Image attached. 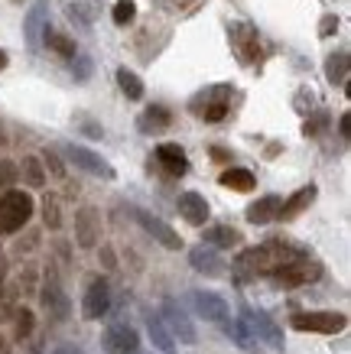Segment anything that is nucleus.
<instances>
[{"mask_svg":"<svg viewBox=\"0 0 351 354\" xmlns=\"http://www.w3.org/2000/svg\"><path fill=\"white\" fill-rule=\"evenodd\" d=\"M156 160H160V166L166 172H172V176H186V169H189L186 150H182L179 143H160V147H156Z\"/></svg>","mask_w":351,"mask_h":354,"instance_id":"nucleus-11","label":"nucleus"},{"mask_svg":"<svg viewBox=\"0 0 351 354\" xmlns=\"http://www.w3.org/2000/svg\"><path fill=\"white\" fill-rule=\"evenodd\" d=\"M107 354H134L140 348V335L130 325H111L105 335Z\"/></svg>","mask_w":351,"mask_h":354,"instance_id":"nucleus-6","label":"nucleus"},{"mask_svg":"<svg viewBox=\"0 0 351 354\" xmlns=\"http://www.w3.org/2000/svg\"><path fill=\"white\" fill-rule=\"evenodd\" d=\"M46 162H49V169H53V176H59V179H62V176H65V166L59 162V156H55L53 150H46Z\"/></svg>","mask_w":351,"mask_h":354,"instance_id":"nucleus-36","label":"nucleus"},{"mask_svg":"<svg viewBox=\"0 0 351 354\" xmlns=\"http://www.w3.org/2000/svg\"><path fill=\"white\" fill-rule=\"evenodd\" d=\"M170 111L166 108H147V114L137 120V127L143 130V133H156V130H166L170 127Z\"/></svg>","mask_w":351,"mask_h":354,"instance_id":"nucleus-22","label":"nucleus"},{"mask_svg":"<svg viewBox=\"0 0 351 354\" xmlns=\"http://www.w3.org/2000/svg\"><path fill=\"white\" fill-rule=\"evenodd\" d=\"M137 221H140L143 227H147V234H153L163 247H170V250H179V247H182V237L176 234V231H172V227L166 225V221L153 218L150 212H137Z\"/></svg>","mask_w":351,"mask_h":354,"instance_id":"nucleus-10","label":"nucleus"},{"mask_svg":"<svg viewBox=\"0 0 351 354\" xmlns=\"http://www.w3.org/2000/svg\"><path fill=\"white\" fill-rule=\"evenodd\" d=\"M179 215L189 225H205L208 221V202L199 192H182L179 195Z\"/></svg>","mask_w":351,"mask_h":354,"instance_id":"nucleus-12","label":"nucleus"},{"mask_svg":"<svg viewBox=\"0 0 351 354\" xmlns=\"http://www.w3.org/2000/svg\"><path fill=\"white\" fill-rule=\"evenodd\" d=\"M345 325H348V319L341 312H299V315H293V328H299V332L335 335Z\"/></svg>","mask_w":351,"mask_h":354,"instance_id":"nucleus-3","label":"nucleus"},{"mask_svg":"<svg viewBox=\"0 0 351 354\" xmlns=\"http://www.w3.org/2000/svg\"><path fill=\"white\" fill-rule=\"evenodd\" d=\"M75 237L82 247H95L98 237H101V218H98L95 208H82L75 215Z\"/></svg>","mask_w":351,"mask_h":354,"instance_id":"nucleus-9","label":"nucleus"},{"mask_svg":"<svg viewBox=\"0 0 351 354\" xmlns=\"http://www.w3.org/2000/svg\"><path fill=\"white\" fill-rule=\"evenodd\" d=\"M316 202V185H306V189H299L289 202H280V215L277 218H296L303 208H309V205Z\"/></svg>","mask_w":351,"mask_h":354,"instance_id":"nucleus-17","label":"nucleus"},{"mask_svg":"<svg viewBox=\"0 0 351 354\" xmlns=\"http://www.w3.org/2000/svg\"><path fill=\"white\" fill-rule=\"evenodd\" d=\"M205 244H215V247H234L241 244V234L228 225H218V227H208L205 231Z\"/></svg>","mask_w":351,"mask_h":354,"instance_id":"nucleus-24","label":"nucleus"},{"mask_svg":"<svg viewBox=\"0 0 351 354\" xmlns=\"http://www.w3.org/2000/svg\"><path fill=\"white\" fill-rule=\"evenodd\" d=\"M111 309V290H107L105 279H95L85 292V302H82V312L85 319H101L105 312Z\"/></svg>","mask_w":351,"mask_h":354,"instance_id":"nucleus-8","label":"nucleus"},{"mask_svg":"<svg viewBox=\"0 0 351 354\" xmlns=\"http://www.w3.org/2000/svg\"><path fill=\"white\" fill-rule=\"evenodd\" d=\"M43 306L53 312L55 319H65V315H69V299L62 296L59 283H49V286L43 290Z\"/></svg>","mask_w":351,"mask_h":354,"instance_id":"nucleus-23","label":"nucleus"},{"mask_svg":"<svg viewBox=\"0 0 351 354\" xmlns=\"http://www.w3.org/2000/svg\"><path fill=\"white\" fill-rule=\"evenodd\" d=\"M325 75H329V82H345L348 78V53H335L325 62Z\"/></svg>","mask_w":351,"mask_h":354,"instance_id":"nucleus-28","label":"nucleus"},{"mask_svg":"<svg viewBox=\"0 0 351 354\" xmlns=\"http://www.w3.org/2000/svg\"><path fill=\"white\" fill-rule=\"evenodd\" d=\"M231 39L237 43V49H241V55H244V62L247 59H254L260 49H257V36L251 26H244V23H234L231 26Z\"/></svg>","mask_w":351,"mask_h":354,"instance_id":"nucleus-21","label":"nucleus"},{"mask_svg":"<svg viewBox=\"0 0 351 354\" xmlns=\"http://www.w3.org/2000/svg\"><path fill=\"white\" fill-rule=\"evenodd\" d=\"M88 72H91V62H88V59H78V78H88Z\"/></svg>","mask_w":351,"mask_h":354,"instance_id":"nucleus-38","label":"nucleus"},{"mask_svg":"<svg viewBox=\"0 0 351 354\" xmlns=\"http://www.w3.org/2000/svg\"><path fill=\"white\" fill-rule=\"evenodd\" d=\"M273 277H277V283H283V286H306V283L322 277V267L319 263H309V260H296V263L277 270Z\"/></svg>","mask_w":351,"mask_h":354,"instance_id":"nucleus-5","label":"nucleus"},{"mask_svg":"<svg viewBox=\"0 0 351 354\" xmlns=\"http://www.w3.org/2000/svg\"><path fill=\"white\" fill-rule=\"evenodd\" d=\"M117 85H120V91L130 97V101H137V97H143V82H140L130 68H117Z\"/></svg>","mask_w":351,"mask_h":354,"instance_id":"nucleus-27","label":"nucleus"},{"mask_svg":"<svg viewBox=\"0 0 351 354\" xmlns=\"http://www.w3.org/2000/svg\"><path fill=\"white\" fill-rule=\"evenodd\" d=\"M43 39H46V46H49L53 53L65 55V59H75V43H72V39H69V36H62V32H55L53 26H46Z\"/></svg>","mask_w":351,"mask_h":354,"instance_id":"nucleus-26","label":"nucleus"},{"mask_svg":"<svg viewBox=\"0 0 351 354\" xmlns=\"http://www.w3.org/2000/svg\"><path fill=\"white\" fill-rule=\"evenodd\" d=\"M228 97H231V85H215L192 101V111L205 120H222L228 114Z\"/></svg>","mask_w":351,"mask_h":354,"instance_id":"nucleus-4","label":"nucleus"},{"mask_svg":"<svg viewBox=\"0 0 351 354\" xmlns=\"http://www.w3.org/2000/svg\"><path fill=\"white\" fill-rule=\"evenodd\" d=\"M277 215H280L277 195H264V198H257V202L247 208V221H251V225H267V221H273Z\"/></svg>","mask_w":351,"mask_h":354,"instance_id":"nucleus-15","label":"nucleus"},{"mask_svg":"<svg viewBox=\"0 0 351 354\" xmlns=\"http://www.w3.org/2000/svg\"><path fill=\"white\" fill-rule=\"evenodd\" d=\"M0 283H3V257H0Z\"/></svg>","mask_w":351,"mask_h":354,"instance_id":"nucleus-42","label":"nucleus"},{"mask_svg":"<svg viewBox=\"0 0 351 354\" xmlns=\"http://www.w3.org/2000/svg\"><path fill=\"white\" fill-rule=\"evenodd\" d=\"M335 30H339V17H335V13H325L319 23V36H332Z\"/></svg>","mask_w":351,"mask_h":354,"instance_id":"nucleus-35","label":"nucleus"},{"mask_svg":"<svg viewBox=\"0 0 351 354\" xmlns=\"http://www.w3.org/2000/svg\"><path fill=\"white\" fill-rule=\"evenodd\" d=\"M189 260H192V267L199 270V273H208V277H218L222 273V260H218V254L215 250H208V247H195L189 254Z\"/></svg>","mask_w":351,"mask_h":354,"instance_id":"nucleus-18","label":"nucleus"},{"mask_svg":"<svg viewBox=\"0 0 351 354\" xmlns=\"http://www.w3.org/2000/svg\"><path fill=\"white\" fill-rule=\"evenodd\" d=\"M53 354H82L78 348H72V344H62V348H55Z\"/></svg>","mask_w":351,"mask_h":354,"instance_id":"nucleus-40","label":"nucleus"},{"mask_svg":"<svg viewBox=\"0 0 351 354\" xmlns=\"http://www.w3.org/2000/svg\"><path fill=\"white\" fill-rule=\"evenodd\" d=\"M46 10H49V0H39L30 10V17H26V39H30V46H39V32H46V26H49Z\"/></svg>","mask_w":351,"mask_h":354,"instance_id":"nucleus-16","label":"nucleus"},{"mask_svg":"<svg viewBox=\"0 0 351 354\" xmlns=\"http://www.w3.org/2000/svg\"><path fill=\"white\" fill-rule=\"evenodd\" d=\"M134 17H137V3H134V0H117L114 3V23L117 26H127Z\"/></svg>","mask_w":351,"mask_h":354,"instance_id":"nucleus-30","label":"nucleus"},{"mask_svg":"<svg viewBox=\"0 0 351 354\" xmlns=\"http://www.w3.org/2000/svg\"><path fill=\"white\" fill-rule=\"evenodd\" d=\"M3 65H7V53H3V49H0V68H3Z\"/></svg>","mask_w":351,"mask_h":354,"instance_id":"nucleus-41","label":"nucleus"},{"mask_svg":"<svg viewBox=\"0 0 351 354\" xmlns=\"http://www.w3.org/2000/svg\"><path fill=\"white\" fill-rule=\"evenodd\" d=\"M224 328H228V335H231V338H234L237 344H241L244 351H254V338H251V335L244 332V325H241V322H228Z\"/></svg>","mask_w":351,"mask_h":354,"instance_id":"nucleus-31","label":"nucleus"},{"mask_svg":"<svg viewBox=\"0 0 351 354\" xmlns=\"http://www.w3.org/2000/svg\"><path fill=\"white\" fill-rule=\"evenodd\" d=\"M23 179H26V185H33V189H39V185L46 183L43 162L36 160V156H26V160H23Z\"/></svg>","mask_w":351,"mask_h":354,"instance_id":"nucleus-29","label":"nucleus"},{"mask_svg":"<svg viewBox=\"0 0 351 354\" xmlns=\"http://www.w3.org/2000/svg\"><path fill=\"white\" fill-rule=\"evenodd\" d=\"M244 315H247V325H251L257 335H264V338L273 344V348H280V344H283V335L277 332V325L270 322L264 312H244Z\"/></svg>","mask_w":351,"mask_h":354,"instance_id":"nucleus-19","label":"nucleus"},{"mask_svg":"<svg viewBox=\"0 0 351 354\" xmlns=\"http://www.w3.org/2000/svg\"><path fill=\"white\" fill-rule=\"evenodd\" d=\"M13 319H17V338H30V332H33V312L30 309H17L13 312Z\"/></svg>","mask_w":351,"mask_h":354,"instance_id":"nucleus-32","label":"nucleus"},{"mask_svg":"<svg viewBox=\"0 0 351 354\" xmlns=\"http://www.w3.org/2000/svg\"><path fill=\"white\" fill-rule=\"evenodd\" d=\"M325 120H329L325 114H322V118H316V120H309V124H306V133H316V130H319L322 124H325Z\"/></svg>","mask_w":351,"mask_h":354,"instance_id":"nucleus-37","label":"nucleus"},{"mask_svg":"<svg viewBox=\"0 0 351 354\" xmlns=\"http://www.w3.org/2000/svg\"><path fill=\"white\" fill-rule=\"evenodd\" d=\"M17 176H20V169H17L10 160H0V185H3V189H10V185L17 183Z\"/></svg>","mask_w":351,"mask_h":354,"instance_id":"nucleus-34","label":"nucleus"},{"mask_svg":"<svg viewBox=\"0 0 351 354\" xmlns=\"http://www.w3.org/2000/svg\"><path fill=\"white\" fill-rule=\"evenodd\" d=\"M163 319L170 322V328L176 335H179V342H186V344H195V328H192V322H189V315L179 309V306H172V302H166L163 306Z\"/></svg>","mask_w":351,"mask_h":354,"instance_id":"nucleus-13","label":"nucleus"},{"mask_svg":"<svg viewBox=\"0 0 351 354\" xmlns=\"http://www.w3.org/2000/svg\"><path fill=\"white\" fill-rule=\"evenodd\" d=\"M33 218V198L20 189H7L0 195V234H13L20 231Z\"/></svg>","mask_w":351,"mask_h":354,"instance_id":"nucleus-2","label":"nucleus"},{"mask_svg":"<svg viewBox=\"0 0 351 354\" xmlns=\"http://www.w3.org/2000/svg\"><path fill=\"white\" fill-rule=\"evenodd\" d=\"M192 302H195V309L202 312L205 319H212V322H224V319H228V302H224L222 296H215V292H195Z\"/></svg>","mask_w":351,"mask_h":354,"instance_id":"nucleus-14","label":"nucleus"},{"mask_svg":"<svg viewBox=\"0 0 351 354\" xmlns=\"http://www.w3.org/2000/svg\"><path fill=\"white\" fill-rule=\"evenodd\" d=\"M339 127H341V137H351V118H348V114L341 118V124H339Z\"/></svg>","mask_w":351,"mask_h":354,"instance_id":"nucleus-39","label":"nucleus"},{"mask_svg":"<svg viewBox=\"0 0 351 354\" xmlns=\"http://www.w3.org/2000/svg\"><path fill=\"white\" fill-rule=\"evenodd\" d=\"M218 183H222L224 189H234V192H251V189L257 185V179H254V172L231 166L228 172H222V179H218Z\"/></svg>","mask_w":351,"mask_h":354,"instance_id":"nucleus-20","label":"nucleus"},{"mask_svg":"<svg viewBox=\"0 0 351 354\" xmlns=\"http://www.w3.org/2000/svg\"><path fill=\"white\" fill-rule=\"evenodd\" d=\"M69 160L75 162V166H82V169L85 172H91V176H101V179H114V169H111V166H107L105 160H101V156H98V153H91V150H85V147H69Z\"/></svg>","mask_w":351,"mask_h":354,"instance_id":"nucleus-7","label":"nucleus"},{"mask_svg":"<svg viewBox=\"0 0 351 354\" xmlns=\"http://www.w3.org/2000/svg\"><path fill=\"white\" fill-rule=\"evenodd\" d=\"M303 260V250L287 241H267L260 247H251L244 250L241 257H237V267L247 270V273H277V270L289 267V263H296Z\"/></svg>","mask_w":351,"mask_h":354,"instance_id":"nucleus-1","label":"nucleus"},{"mask_svg":"<svg viewBox=\"0 0 351 354\" xmlns=\"http://www.w3.org/2000/svg\"><path fill=\"white\" fill-rule=\"evenodd\" d=\"M43 218H46V225L53 227V231L62 225V218H59V202H55V198H46L43 202Z\"/></svg>","mask_w":351,"mask_h":354,"instance_id":"nucleus-33","label":"nucleus"},{"mask_svg":"<svg viewBox=\"0 0 351 354\" xmlns=\"http://www.w3.org/2000/svg\"><path fill=\"white\" fill-rule=\"evenodd\" d=\"M150 338H153V344L160 348L163 354H176V344H172V335L166 332V325H163V319H150Z\"/></svg>","mask_w":351,"mask_h":354,"instance_id":"nucleus-25","label":"nucleus"}]
</instances>
